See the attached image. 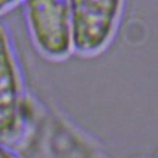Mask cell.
<instances>
[{
  "instance_id": "cell-7",
  "label": "cell",
  "mask_w": 158,
  "mask_h": 158,
  "mask_svg": "<svg viewBox=\"0 0 158 158\" xmlns=\"http://www.w3.org/2000/svg\"><path fill=\"white\" fill-rule=\"evenodd\" d=\"M157 158H158V157H157Z\"/></svg>"
},
{
  "instance_id": "cell-2",
  "label": "cell",
  "mask_w": 158,
  "mask_h": 158,
  "mask_svg": "<svg viewBox=\"0 0 158 158\" xmlns=\"http://www.w3.org/2000/svg\"><path fill=\"white\" fill-rule=\"evenodd\" d=\"M126 0H70L73 54L91 59L112 44Z\"/></svg>"
},
{
  "instance_id": "cell-1",
  "label": "cell",
  "mask_w": 158,
  "mask_h": 158,
  "mask_svg": "<svg viewBox=\"0 0 158 158\" xmlns=\"http://www.w3.org/2000/svg\"><path fill=\"white\" fill-rule=\"evenodd\" d=\"M33 100L9 26L0 20V143L16 148L31 133Z\"/></svg>"
},
{
  "instance_id": "cell-6",
  "label": "cell",
  "mask_w": 158,
  "mask_h": 158,
  "mask_svg": "<svg viewBox=\"0 0 158 158\" xmlns=\"http://www.w3.org/2000/svg\"><path fill=\"white\" fill-rule=\"evenodd\" d=\"M137 158H147V157H137Z\"/></svg>"
},
{
  "instance_id": "cell-5",
  "label": "cell",
  "mask_w": 158,
  "mask_h": 158,
  "mask_svg": "<svg viewBox=\"0 0 158 158\" xmlns=\"http://www.w3.org/2000/svg\"><path fill=\"white\" fill-rule=\"evenodd\" d=\"M21 1H23V0H0V14L10 10L11 7H14L15 5H17Z\"/></svg>"
},
{
  "instance_id": "cell-3",
  "label": "cell",
  "mask_w": 158,
  "mask_h": 158,
  "mask_svg": "<svg viewBox=\"0 0 158 158\" xmlns=\"http://www.w3.org/2000/svg\"><path fill=\"white\" fill-rule=\"evenodd\" d=\"M25 21L33 48L49 62L73 54L70 0H23Z\"/></svg>"
},
{
  "instance_id": "cell-4",
  "label": "cell",
  "mask_w": 158,
  "mask_h": 158,
  "mask_svg": "<svg viewBox=\"0 0 158 158\" xmlns=\"http://www.w3.org/2000/svg\"><path fill=\"white\" fill-rule=\"evenodd\" d=\"M0 158H21L15 148L0 143Z\"/></svg>"
}]
</instances>
